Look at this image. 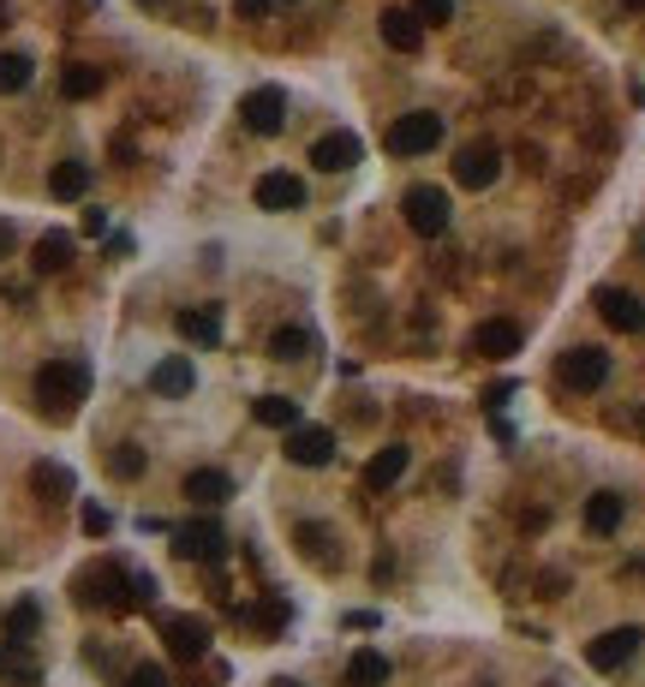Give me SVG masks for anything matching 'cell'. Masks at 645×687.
I'll use <instances>...</instances> for the list:
<instances>
[{"label":"cell","mask_w":645,"mask_h":687,"mask_svg":"<svg viewBox=\"0 0 645 687\" xmlns=\"http://www.w3.org/2000/svg\"><path fill=\"white\" fill-rule=\"evenodd\" d=\"M239 120H246V132L275 138L287 126V96L275 84H258V91H246V102H239Z\"/></svg>","instance_id":"obj_7"},{"label":"cell","mask_w":645,"mask_h":687,"mask_svg":"<svg viewBox=\"0 0 645 687\" xmlns=\"http://www.w3.org/2000/svg\"><path fill=\"white\" fill-rule=\"evenodd\" d=\"M174 556H186V562H222L227 556L222 520H180L174 526Z\"/></svg>","instance_id":"obj_5"},{"label":"cell","mask_w":645,"mask_h":687,"mask_svg":"<svg viewBox=\"0 0 645 687\" xmlns=\"http://www.w3.org/2000/svg\"><path fill=\"white\" fill-rule=\"evenodd\" d=\"M12 251V222H0V258Z\"/></svg>","instance_id":"obj_41"},{"label":"cell","mask_w":645,"mask_h":687,"mask_svg":"<svg viewBox=\"0 0 645 687\" xmlns=\"http://www.w3.org/2000/svg\"><path fill=\"white\" fill-rule=\"evenodd\" d=\"M592 305H598V317L610 329H622V335H640V329H645V305L628 294V287H598Z\"/></svg>","instance_id":"obj_11"},{"label":"cell","mask_w":645,"mask_h":687,"mask_svg":"<svg viewBox=\"0 0 645 687\" xmlns=\"http://www.w3.org/2000/svg\"><path fill=\"white\" fill-rule=\"evenodd\" d=\"M413 466V449L407 442H389V449H377L371 461H365V490H395L401 478H407Z\"/></svg>","instance_id":"obj_14"},{"label":"cell","mask_w":645,"mask_h":687,"mask_svg":"<svg viewBox=\"0 0 645 687\" xmlns=\"http://www.w3.org/2000/svg\"><path fill=\"white\" fill-rule=\"evenodd\" d=\"M0 682H12V687H36L43 682V670L24 658V645H0Z\"/></svg>","instance_id":"obj_30"},{"label":"cell","mask_w":645,"mask_h":687,"mask_svg":"<svg viewBox=\"0 0 645 687\" xmlns=\"http://www.w3.org/2000/svg\"><path fill=\"white\" fill-rule=\"evenodd\" d=\"M294 544L306 562H318L323 575H335L341 568V544H335V526H323V520H299L294 526Z\"/></svg>","instance_id":"obj_13"},{"label":"cell","mask_w":645,"mask_h":687,"mask_svg":"<svg viewBox=\"0 0 645 687\" xmlns=\"http://www.w3.org/2000/svg\"><path fill=\"white\" fill-rule=\"evenodd\" d=\"M108 473L114 478H138L144 473V449H138V442H120V449L108 454Z\"/></svg>","instance_id":"obj_33"},{"label":"cell","mask_w":645,"mask_h":687,"mask_svg":"<svg viewBox=\"0 0 645 687\" xmlns=\"http://www.w3.org/2000/svg\"><path fill=\"white\" fill-rule=\"evenodd\" d=\"M640 640H645L640 628H610V633H598V640L586 645V664H592V670H604V676H610V670H622L628 658L640 652Z\"/></svg>","instance_id":"obj_12"},{"label":"cell","mask_w":645,"mask_h":687,"mask_svg":"<svg viewBox=\"0 0 645 687\" xmlns=\"http://www.w3.org/2000/svg\"><path fill=\"white\" fill-rule=\"evenodd\" d=\"M31 490L43 496V502H67V496L79 490V478H72L67 466H55V461H36L31 466Z\"/></svg>","instance_id":"obj_22"},{"label":"cell","mask_w":645,"mask_h":687,"mask_svg":"<svg viewBox=\"0 0 645 687\" xmlns=\"http://www.w3.org/2000/svg\"><path fill=\"white\" fill-rule=\"evenodd\" d=\"M497 174H502V150L497 144H466L461 156H454L461 192H485V186H497Z\"/></svg>","instance_id":"obj_9"},{"label":"cell","mask_w":645,"mask_h":687,"mask_svg":"<svg viewBox=\"0 0 645 687\" xmlns=\"http://www.w3.org/2000/svg\"><path fill=\"white\" fill-rule=\"evenodd\" d=\"M622 7H628V12H645V0H622Z\"/></svg>","instance_id":"obj_42"},{"label":"cell","mask_w":645,"mask_h":687,"mask_svg":"<svg viewBox=\"0 0 645 687\" xmlns=\"http://www.w3.org/2000/svg\"><path fill=\"white\" fill-rule=\"evenodd\" d=\"M192 383H198V371H192V359H186V353H174V359H162L156 371H150V389H156V394H168V401L192 394Z\"/></svg>","instance_id":"obj_20"},{"label":"cell","mask_w":645,"mask_h":687,"mask_svg":"<svg viewBox=\"0 0 645 687\" xmlns=\"http://www.w3.org/2000/svg\"><path fill=\"white\" fill-rule=\"evenodd\" d=\"M150 597H156V580H150V575H132V604H150Z\"/></svg>","instance_id":"obj_37"},{"label":"cell","mask_w":645,"mask_h":687,"mask_svg":"<svg viewBox=\"0 0 645 687\" xmlns=\"http://www.w3.org/2000/svg\"><path fill=\"white\" fill-rule=\"evenodd\" d=\"M84 394H91V365L84 359H48L43 371H36V406H43V418H55V425H67V418L79 413Z\"/></svg>","instance_id":"obj_1"},{"label":"cell","mask_w":645,"mask_h":687,"mask_svg":"<svg viewBox=\"0 0 645 687\" xmlns=\"http://www.w3.org/2000/svg\"><path fill=\"white\" fill-rule=\"evenodd\" d=\"M108 526H114V514H108V508H96V502L84 508V532H91V538H103Z\"/></svg>","instance_id":"obj_36"},{"label":"cell","mask_w":645,"mask_h":687,"mask_svg":"<svg viewBox=\"0 0 645 687\" xmlns=\"http://www.w3.org/2000/svg\"><path fill=\"white\" fill-rule=\"evenodd\" d=\"M84 234H108V215L103 210H84Z\"/></svg>","instance_id":"obj_39"},{"label":"cell","mask_w":645,"mask_h":687,"mask_svg":"<svg viewBox=\"0 0 645 687\" xmlns=\"http://www.w3.org/2000/svg\"><path fill=\"white\" fill-rule=\"evenodd\" d=\"M311 162H318L323 174H347L353 162H365V144L353 132H323L318 144H311Z\"/></svg>","instance_id":"obj_15"},{"label":"cell","mask_w":645,"mask_h":687,"mask_svg":"<svg viewBox=\"0 0 645 687\" xmlns=\"http://www.w3.org/2000/svg\"><path fill=\"white\" fill-rule=\"evenodd\" d=\"M103 84H108V72L103 67H84V60H72V67L60 72V96H67V102H91Z\"/></svg>","instance_id":"obj_24"},{"label":"cell","mask_w":645,"mask_h":687,"mask_svg":"<svg viewBox=\"0 0 645 687\" xmlns=\"http://www.w3.org/2000/svg\"><path fill=\"white\" fill-rule=\"evenodd\" d=\"M258 210H275V215L306 210V180H299V174H263L258 180Z\"/></svg>","instance_id":"obj_16"},{"label":"cell","mask_w":645,"mask_h":687,"mask_svg":"<svg viewBox=\"0 0 645 687\" xmlns=\"http://www.w3.org/2000/svg\"><path fill=\"white\" fill-rule=\"evenodd\" d=\"M186 496H192L198 508H222L227 496H234V478L215 473V466H198V473H186Z\"/></svg>","instance_id":"obj_21"},{"label":"cell","mask_w":645,"mask_h":687,"mask_svg":"<svg viewBox=\"0 0 645 687\" xmlns=\"http://www.w3.org/2000/svg\"><path fill=\"white\" fill-rule=\"evenodd\" d=\"M509 394H514V383H490V389H485V406H502Z\"/></svg>","instance_id":"obj_40"},{"label":"cell","mask_w":645,"mask_h":687,"mask_svg":"<svg viewBox=\"0 0 645 687\" xmlns=\"http://www.w3.org/2000/svg\"><path fill=\"white\" fill-rule=\"evenodd\" d=\"M162 645H168L180 664H198L210 652V621L204 616H162Z\"/></svg>","instance_id":"obj_8"},{"label":"cell","mask_w":645,"mask_h":687,"mask_svg":"<svg viewBox=\"0 0 645 687\" xmlns=\"http://www.w3.org/2000/svg\"><path fill=\"white\" fill-rule=\"evenodd\" d=\"M604 377H610V353L604 347H568L562 359H556V383L574 389V394L604 389Z\"/></svg>","instance_id":"obj_3"},{"label":"cell","mask_w":645,"mask_h":687,"mask_svg":"<svg viewBox=\"0 0 645 687\" xmlns=\"http://www.w3.org/2000/svg\"><path fill=\"white\" fill-rule=\"evenodd\" d=\"M270 687H299V682H270Z\"/></svg>","instance_id":"obj_43"},{"label":"cell","mask_w":645,"mask_h":687,"mask_svg":"<svg viewBox=\"0 0 645 687\" xmlns=\"http://www.w3.org/2000/svg\"><path fill=\"white\" fill-rule=\"evenodd\" d=\"M174 329H180L192 347H215V341H222V305H186V311L174 317Z\"/></svg>","instance_id":"obj_19"},{"label":"cell","mask_w":645,"mask_h":687,"mask_svg":"<svg viewBox=\"0 0 645 687\" xmlns=\"http://www.w3.org/2000/svg\"><path fill=\"white\" fill-rule=\"evenodd\" d=\"M383 144H389V156H425V150L442 144V114H401Z\"/></svg>","instance_id":"obj_4"},{"label":"cell","mask_w":645,"mask_h":687,"mask_svg":"<svg viewBox=\"0 0 645 687\" xmlns=\"http://www.w3.org/2000/svg\"><path fill=\"white\" fill-rule=\"evenodd\" d=\"M31 263H36V275H60L72 263V234H43L31 251Z\"/></svg>","instance_id":"obj_27"},{"label":"cell","mask_w":645,"mask_h":687,"mask_svg":"<svg viewBox=\"0 0 645 687\" xmlns=\"http://www.w3.org/2000/svg\"><path fill=\"white\" fill-rule=\"evenodd\" d=\"M251 418L270 425V430H294L299 425V401H287V394H258V401H251Z\"/></svg>","instance_id":"obj_26"},{"label":"cell","mask_w":645,"mask_h":687,"mask_svg":"<svg viewBox=\"0 0 645 687\" xmlns=\"http://www.w3.org/2000/svg\"><path fill=\"white\" fill-rule=\"evenodd\" d=\"M31 79H36V67H31V55H0V96H19V91H31Z\"/></svg>","instance_id":"obj_31"},{"label":"cell","mask_w":645,"mask_h":687,"mask_svg":"<svg viewBox=\"0 0 645 687\" xmlns=\"http://www.w3.org/2000/svg\"><path fill=\"white\" fill-rule=\"evenodd\" d=\"M48 192L60 203H79L91 192V168H84V162H55V168H48Z\"/></svg>","instance_id":"obj_23"},{"label":"cell","mask_w":645,"mask_h":687,"mask_svg":"<svg viewBox=\"0 0 645 687\" xmlns=\"http://www.w3.org/2000/svg\"><path fill=\"white\" fill-rule=\"evenodd\" d=\"M311 347H318V335H311V329H299V323H287V329H275V335H270V359H282V365L306 359Z\"/></svg>","instance_id":"obj_28"},{"label":"cell","mask_w":645,"mask_h":687,"mask_svg":"<svg viewBox=\"0 0 645 687\" xmlns=\"http://www.w3.org/2000/svg\"><path fill=\"white\" fill-rule=\"evenodd\" d=\"M383 682H389V658L383 652L365 645V652L347 658V687H383Z\"/></svg>","instance_id":"obj_29"},{"label":"cell","mask_w":645,"mask_h":687,"mask_svg":"<svg viewBox=\"0 0 645 687\" xmlns=\"http://www.w3.org/2000/svg\"><path fill=\"white\" fill-rule=\"evenodd\" d=\"M126 687H168V670H156V664H138L132 676H126Z\"/></svg>","instance_id":"obj_35"},{"label":"cell","mask_w":645,"mask_h":687,"mask_svg":"<svg viewBox=\"0 0 645 687\" xmlns=\"http://www.w3.org/2000/svg\"><path fill=\"white\" fill-rule=\"evenodd\" d=\"M43 628V609H36V597H24V604H12V616H7V640L12 645H31V633Z\"/></svg>","instance_id":"obj_32"},{"label":"cell","mask_w":645,"mask_h":687,"mask_svg":"<svg viewBox=\"0 0 645 687\" xmlns=\"http://www.w3.org/2000/svg\"><path fill=\"white\" fill-rule=\"evenodd\" d=\"M622 514H628V502H622L616 490L586 496V532H598V538H604V532H616V526H622Z\"/></svg>","instance_id":"obj_25"},{"label":"cell","mask_w":645,"mask_h":687,"mask_svg":"<svg viewBox=\"0 0 645 687\" xmlns=\"http://www.w3.org/2000/svg\"><path fill=\"white\" fill-rule=\"evenodd\" d=\"M72 597L84 609H132V575L120 562H91L72 575Z\"/></svg>","instance_id":"obj_2"},{"label":"cell","mask_w":645,"mask_h":687,"mask_svg":"<svg viewBox=\"0 0 645 687\" xmlns=\"http://www.w3.org/2000/svg\"><path fill=\"white\" fill-rule=\"evenodd\" d=\"M473 353H478V359H509V353H521V323H509V317L478 323L473 329Z\"/></svg>","instance_id":"obj_17"},{"label":"cell","mask_w":645,"mask_h":687,"mask_svg":"<svg viewBox=\"0 0 645 687\" xmlns=\"http://www.w3.org/2000/svg\"><path fill=\"white\" fill-rule=\"evenodd\" d=\"M377 31H383V43L395 48V55H419V43H425V24L413 19L407 7H389L383 19H377Z\"/></svg>","instance_id":"obj_18"},{"label":"cell","mask_w":645,"mask_h":687,"mask_svg":"<svg viewBox=\"0 0 645 687\" xmlns=\"http://www.w3.org/2000/svg\"><path fill=\"white\" fill-rule=\"evenodd\" d=\"M413 19H419V24H449L454 19V0H413Z\"/></svg>","instance_id":"obj_34"},{"label":"cell","mask_w":645,"mask_h":687,"mask_svg":"<svg viewBox=\"0 0 645 687\" xmlns=\"http://www.w3.org/2000/svg\"><path fill=\"white\" fill-rule=\"evenodd\" d=\"M401 215H407V227L419 239L449 234V192H442V186H413L407 203H401Z\"/></svg>","instance_id":"obj_6"},{"label":"cell","mask_w":645,"mask_h":687,"mask_svg":"<svg viewBox=\"0 0 645 687\" xmlns=\"http://www.w3.org/2000/svg\"><path fill=\"white\" fill-rule=\"evenodd\" d=\"M287 461L294 466H329L335 461V430L329 425H294L287 430Z\"/></svg>","instance_id":"obj_10"},{"label":"cell","mask_w":645,"mask_h":687,"mask_svg":"<svg viewBox=\"0 0 645 687\" xmlns=\"http://www.w3.org/2000/svg\"><path fill=\"white\" fill-rule=\"evenodd\" d=\"M270 7H275V0H239V19H263Z\"/></svg>","instance_id":"obj_38"}]
</instances>
